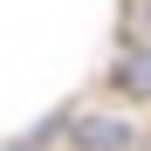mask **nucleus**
I'll return each mask as SVG.
<instances>
[{
    "mask_svg": "<svg viewBox=\"0 0 151 151\" xmlns=\"http://www.w3.org/2000/svg\"><path fill=\"white\" fill-rule=\"evenodd\" d=\"M144 131L124 110H83V117H69V151H137Z\"/></svg>",
    "mask_w": 151,
    "mask_h": 151,
    "instance_id": "nucleus-1",
    "label": "nucleus"
},
{
    "mask_svg": "<svg viewBox=\"0 0 151 151\" xmlns=\"http://www.w3.org/2000/svg\"><path fill=\"white\" fill-rule=\"evenodd\" d=\"M110 89L131 96V103H151V41H124L110 62Z\"/></svg>",
    "mask_w": 151,
    "mask_h": 151,
    "instance_id": "nucleus-2",
    "label": "nucleus"
}]
</instances>
